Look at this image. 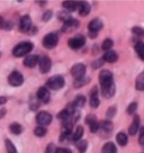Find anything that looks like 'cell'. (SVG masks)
<instances>
[{
    "instance_id": "5b68a950",
    "label": "cell",
    "mask_w": 144,
    "mask_h": 153,
    "mask_svg": "<svg viewBox=\"0 0 144 153\" xmlns=\"http://www.w3.org/2000/svg\"><path fill=\"white\" fill-rule=\"evenodd\" d=\"M86 72L87 67L83 63H76L71 68V74L76 80H79V79H81L83 76H86Z\"/></svg>"
},
{
    "instance_id": "9a60e30c",
    "label": "cell",
    "mask_w": 144,
    "mask_h": 153,
    "mask_svg": "<svg viewBox=\"0 0 144 153\" xmlns=\"http://www.w3.org/2000/svg\"><path fill=\"white\" fill-rule=\"evenodd\" d=\"M141 128V118H140L139 115H135L133 122L131 124L130 128H128V134L132 136H135L136 134L139 133V129Z\"/></svg>"
},
{
    "instance_id": "30bf717a",
    "label": "cell",
    "mask_w": 144,
    "mask_h": 153,
    "mask_svg": "<svg viewBox=\"0 0 144 153\" xmlns=\"http://www.w3.org/2000/svg\"><path fill=\"white\" fill-rule=\"evenodd\" d=\"M100 89H101V95L104 96L105 98H107V99L113 98V96L115 95L116 92V87L114 81L111 82V83H107L105 86H100Z\"/></svg>"
},
{
    "instance_id": "3957f363",
    "label": "cell",
    "mask_w": 144,
    "mask_h": 153,
    "mask_svg": "<svg viewBox=\"0 0 144 153\" xmlns=\"http://www.w3.org/2000/svg\"><path fill=\"white\" fill-rule=\"evenodd\" d=\"M59 43V35L56 33H48V35H45L43 37L42 44L45 48H54Z\"/></svg>"
},
{
    "instance_id": "ffe728a7",
    "label": "cell",
    "mask_w": 144,
    "mask_h": 153,
    "mask_svg": "<svg viewBox=\"0 0 144 153\" xmlns=\"http://www.w3.org/2000/svg\"><path fill=\"white\" fill-rule=\"evenodd\" d=\"M78 8H79V15L82 16V17H86L87 15L90 13V10H91V7H90V5L87 1H79Z\"/></svg>"
},
{
    "instance_id": "4316f807",
    "label": "cell",
    "mask_w": 144,
    "mask_h": 153,
    "mask_svg": "<svg viewBox=\"0 0 144 153\" xmlns=\"http://www.w3.org/2000/svg\"><path fill=\"white\" fill-rule=\"evenodd\" d=\"M90 81H91V78H90V76H83V78L79 79V80H74L73 86H74L76 89H79V88H81V87L88 85Z\"/></svg>"
},
{
    "instance_id": "484cf974",
    "label": "cell",
    "mask_w": 144,
    "mask_h": 153,
    "mask_svg": "<svg viewBox=\"0 0 144 153\" xmlns=\"http://www.w3.org/2000/svg\"><path fill=\"white\" fill-rule=\"evenodd\" d=\"M135 52L140 57V60L144 61V44L142 41H137L135 44Z\"/></svg>"
},
{
    "instance_id": "f35d334b",
    "label": "cell",
    "mask_w": 144,
    "mask_h": 153,
    "mask_svg": "<svg viewBox=\"0 0 144 153\" xmlns=\"http://www.w3.org/2000/svg\"><path fill=\"white\" fill-rule=\"evenodd\" d=\"M97 117H96V115H94V114H89L88 116L86 117V124L89 126V125H91L92 123H95V122H97Z\"/></svg>"
},
{
    "instance_id": "7a4b0ae2",
    "label": "cell",
    "mask_w": 144,
    "mask_h": 153,
    "mask_svg": "<svg viewBox=\"0 0 144 153\" xmlns=\"http://www.w3.org/2000/svg\"><path fill=\"white\" fill-rule=\"evenodd\" d=\"M64 86H65V80H64V76L61 74H55V76H51L46 82V88L54 91L62 89Z\"/></svg>"
},
{
    "instance_id": "836d02e7",
    "label": "cell",
    "mask_w": 144,
    "mask_h": 153,
    "mask_svg": "<svg viewBox=\"0 0 144 153\" xmlns=\"http://www.w3.org/2000/svg\"><path fill=\"white\" fill-rule=\"evenodd\" d=\"M113 45H114V42H113V39L111 38H106L105 41L102 42V45H101V48L107 52V51H109L111 48H113Z\"/></svg>"
},
{
    "instance_id": "d590c367",
    "label": "cell",
    "mask_w": 144,
    "mask_h": 153,
    "mask_svg": "<svg viewBox=\"0 0 144 153\" xmlns=\"http://www.w3.org/2000/svg\"><path fill=\"white\" fill-rule=\"evenodd\" d=\"M136 110H137V102H136V101H133V102H131L130 105L127 106L126 113L128 115H134L135 113H136Z\"/></svg>"
},
{
    "instance_id": "7bdbcfd3",
    "label": "cell",
    "mask_w": 144,
    "mask_h": 153,
    "mask_svg": "<svg viewBox=\"0 0 144 153\" xmlns=\"http://www.w3.org/2000/svg\"><path fill=\"white\" fill-rule=\"evenodd\" d=\"M55 150H56V146L54 143H50L45 149V152L44 153H55Z\"/></svg>"
},
{
    "instance_id": "e575fe53",
    "label": "cell",
    "mask_w": 144,
    "mask_h": 153,
    "mask_svg": "<svg viewBox=\"0 0 144 153\" xmlns=\"http://www.w3.org/2000/svg\"><path fill=\"white\" fill-rule=\"evenodd\" d=\"M117 114V107L116 106H111L109 107L107 111H106V117L108 118V120H111V118H114L115 117V115Z\"/></svg>"
},
{
    "instance_id": "44dd1931",
    "label": "cell",
    "mask_w": 144,
    "mask_h": 153,
    "mask_svg": "<svg viewBox=\"0 0 144 153\" xmlns=\"http://www.w3.org/2000/svg\"><path fill=\"white\" fill-rule=\"evenodd\" d=\"M83 134H85V128L82 127L81 125H79L77 128H76V131L72 133L71 141L72 142H78V141H80V140H82Z\"/></svg>"
},
{
    "instance_id": "d6986e66",
    "label": "cell",
    "mask_w": 144,
    "mask_h": 153,
    "mask_svg": "<svg viewBox=\"0 0 144 153\" xmlns=\"http://www.w3.org/2000/svg\"><path fill=\"white\" fill-rule=\"evenodd\" d=\"M102 60H104V62L114 63V62H116V61L118 60V54H117L115 51L109 50V51L105 52L104 56H102Z\"/></svg>"
},
{
    "instance_id": "816d5d0a",
    "label": "cell",
    "mask_w": 144,
    "mask_h": 153,
    "mask_svg": "<svg viewBox=\"0 0 144 153\" xmlns=\"http://www.w3.org/2000/svg\"><path fill=\"white\" fill-rule=\"evenodd\" d=\"M36 4H37V5H41V6H45L48 2H46V1H36Z\"/></svg>"
},
{
    "instance_id": "ee69618b",
    "label": "cell",
    "mask_w": 144,
    "mask_h": 153,
    "mask_svg": "<svg viewBox=\"0 0 144 153\" xmlns=\"http://www.w3.org/2000/svg\"><path fill=\"white\" fill-rule=\"evenodd\" d=\"M104 60L102 59H99V60H96L95 62L92 63V68L94 69H98V68H100V67H102V64H104Z\"/></svg>"
},
{
    "instance_id": "1f68e13d",
    "label": "cell",
    "mask_w": 144,
    "mask_h": 153,
    "mask_svg": "<svg viewBox=\"0 0 144 153\" xmlns=\"http://www.w3.org/2000/svg\"><path fill=\"white\" fill-rule=\"evenodd\" d=\"M5 145H6V149H7V152L8 153H17V149H16L14 143H13L9 139L5 140Z\"/></svg>"
},
{
    "instance_id": "7dc6e473",
    "label": "cell",
    "mask_w": 144,
    "mask_h": 153,
    "mask_svg": "<svg viewBox=\"0 0 144 153\" xmlns=\"http://www.w3.org/2000/svg\"><path fill=\"white\" fill-rule=\"evenodd\" d=\"M39 102L37 100H30V109L32 110H36L39 109Z\"/></svg>"
},
{
    "instance_id": "d6a6232c",
    "label": "cell",
    "mask_w": 144,
    "mask_h": 153,
    "mask_svg": "<svg viewBox=\"0 0 144 153\" xmlns=\"http://www.w3.org/2000/svg\"><path fill=\"white\" fill-rule=\"evenodd\" d=\"M34 134L36 136H39V137H43V136H45L48 134V129L45 128V127H43V126H37V127H35V129H34Z\"/></svg>"
},
{
    "instance_id": "4fadbf2b",
    "label": "cell",
    "mask_w": 144,
    "mask_h": 153,
    "mask_svg": "<svg viewBox=\"0 0 144 153\" xmlns=\"http://www.w3.org/2000/svg\"><path fill=\"white\" fill-rule=\"evenodd\" d=\"M98 79H99L100 86H105L107 83H111V82L114 81V79H113V73H111V71H109V70H101L100 73H99Z\"/></svg>"
},
{
    "instance_id": "f1b7e54d",
    "label": "cell",
    "mask_w": 144,
    "mask_h": 153,
    "mask_svg": "<svg viewBox=\"0 0 144 153\" xmlns=\"http://www.w3.org/2000/svg\"><path fill=\"white\" fill-rule=\"evenodd\" d=\"M9 129L14 135H20V134L23 133V126L19 123H16V122L10 124Z\"/></svg>"
},
{
    "instance_id": "ac0fdd59",
    "label": "cell",
    "mask_w": 144,
    "mask_h": 153,
    "mask_svg": "<svg viewBox=\"0 0 144 153\" xmlns=\"http://www.w3.org/2000/svg\"><path fill=\"white\" fill-rule=\"evenodd\" d=\"M113 128H114V126H113V123H111V120H102L101 123H99V129L102 131L104 133L107 134L108 136L111 134Z\"/></svg>"
},
{
    "instance_id": "52a82bcc",
    "label": "cell",
    "mask_w": 144,
    "mask_h": 153,
    "mask_svg": "<svg viewBox=\"0 0 144 153\" xmlns=\"http://www.w3.org/2000/svg\"><path fill=\"white\" fill-rule=\"evenodd\" d=\"M53 117L52 115L50 114L48 111H39L36 115V122L39 126H48V125L51 124Z\"/></svg>"
},
{
    "instance_id": "7c38bea8",
    "label": "cell",
    "mask_w": 144,
    "mask_h": 153,
    "mask_svg": "<svg viewBox=\"0 0 144 153\" xmlns=\"http://www.w3.org/2000/svg\"><path fill=\"white\" fill-rule=\"evenodd\" d=\"M36 98L41 100L44 104H48V101L51 100V94L46 87H41L37 92H36Z\"/></svg>"
},
{
    "instance_id": "83f0119b",
    "label": "cell",
    "mask_w": 144,
    "mask_h": 153,
    "mask_svg": "<svg viewBox=\"0 0 144 153\" xmlns=\"http://www.w3.org/2000/svg\"><path fill=\"white\" fill-rule=\"evenodd\" d=\"M135 88H136V90H139V91L144 90V72H141L139 74V76L136 78Z\"/></svg>"
},
{
    "instance_id": "7402d4cb",
    "label": "cell",
    "mask_w": 144,
    "mask_h": 153,
    "mask_svg": "<svg viewBox=\"0 0 144 153\" xmlns=\"http://www.w3.org/2000/svg\"><path fill=\"white\" fill-rule=\"evenodd\" d=\"M71 104L73 105V107H74L76 109L79 110V108H82V107L85 106V104H86V98H85V96L78 95L77 97H76V99L72 101Z\"/></svg>"
},
{
    "instance_id": "2e32d148",
    "label": "cell",
    "mask_w": 144,
    "mask_h": 153,
    "mask_svg": "<svg viewBox=\"0 0 144 153\" xmlns=\"http://www.w3.org/2000/svg\"><path fill=\"white\" fill-rule=\"evenodd\" d=\"M39 55H36V54H28L24 59L23 64L26 68H35L36 64H39Z\"/></svg>"
},
{
    "instance_id": "b9f144b4",
    "label": "cell",
    "mask_w": 144,
    "mask_h": 153,
    "mask_svg": "<svg viewBox=\"0 0 144 153\" xmlns=\"http://www.w3.org/2000/svg\"><path fill=\"white\" fill-rule=\"evenodd\" d=\"M139 133H140L139 143L141 146H143L144 145V127H141V128L139 129Z\"/></svg>"
},
{
    "instance_id": "8992f818",
    "label": "cell",
    "mask_w": 144,
    "mask_h": 153,
    "mask_svg": "<svg viewBox=\"0 0 144 153\" xmlns=\"http://www.w3.org/2000/svg\"><path fill=\"white\" fill-rule=\"evenodd\" d=\"M8 83L11 87H19L24 83V76L19 71H13L8 76Z\"/></svg>"
},
{
    "instance_id": "c3c4849f",
    "label": "cell",
    "mask_w": 144,
    "mask_h": 153,
    "mask_svg": "<svg viewBox=\"0 0 144 153\" xmlns=\"http://www.w3.org/2000/svg\"><path fill=\"white\" fill-rule=\"evenodd\" d=\"M6 113H7V110H6V108H1L0 109V118H4L5 117Z\"/></svg>"
},
{
    "instance_id": "6da1fadb",
    "label": "cell",
    "mask_w": 144,
    "mask_h": 153,
    "mask_svg": "<svg viewBox=\"0 0 144 153\" xmlns=\"http://www.w3.org/2000/svg\"><path fill=\"white\" fill-rule=\"evenodd\" d=\"M34 48V44L32 42H20L18 43L14 48H13V55L15 57H23V56H27L30 51H33Z\"/></svg>"
},
{
    "instance_id": "9c48e42d",
    "label": "cell",
    "mask_w": 144,
    "mask_h": 153,
    "mask_svg": "<svg viewBox=\"0 0 144 153\" xmlns=\"http://www.w3.org/2000/svg\"><path fill=\"white\" fill-rule=\"evenodd\" d=\"M33 27V23H32V18L29 15H24L19 22V30L22 33H29L30 28Z\"/></svg>"
},
{
    "instance_id": "cb8c5ba5",
    "label": "cell",
    "mask_w": 144,
    "mask_h": 153,
    "mask_svg": "<svg viewBox=\"0 0 144 153\" xmlns=\"http://www.w3.org/2000/svg\"><path fill=\"white\" fill-rule=\"evenodd\" d=\"M116 141H117V143L120 144V146H125V145H127V143H128V136L124 132H120V133L116 135Z\"/></svg>"
},
{
    "instance_id": "f6af8a7d",
    "label": "cell",
    "mask_w": 144,
    "mask_h": 153,
    "mask_svg": "<svg viewBox=\"0 0 144 153\" xmlns=\"http://www.w3.org/2000/svg\"><path fill=\"white\" fill-rule=\"evenodd\" d=\"M55 153H72V151L68 148H56Z\"/></svg>"
},
{
    "instance_id": "681fc988",
    "label": "cell",
    "mask_w": 144,
    "mask_h": 153,
    "mask_svg": "<svg viewBox=\"0 0 144 153\" xmlns=\"http://www.w3.org/2000/svg\"><path fill=\"white\" fill-rule=\"evenodd\" d=\"M6 102H7V98H6V97H2V96H0V106L5 105Z\"/></svg>"
},
{
    "instance_id": "f546056e",
    "label": "cell",
    "mask_w": 144,
    "mask_h": 153,
    "mask_svg": "<svg viewBox=\"0 0 144 153\" xmlns=\"http://www.w3.org/2000/svg\"><path fill=\"white\" fill-rule=\"evenodd\" d=\"M71 135H72V131L62 128V132H61V134H60V142L71 141Z\"/></svg>"
},
{
    "instance_id": "603a6c76",
    "label": "cell",
    "mask_w": 144,
    "mask_h": 153,
    "mask_svg": "<svg viewBox=\"0 0 144 153\" xmlns=\"http://www.w3.org/2000/svg\"><path fill=\"white\" fill-rule=\"evenodd\" d=\"M78 5H79V1H71V0H67V1H63L62 6L64 9H67L68 11H74L77 10Z\"/></svg>"
},
{
    "instance_id": "5bb4252c",
    "label": "cell",
    "mask_w": 144,
    "mask_h": 153,
    "mask_svg": "<svg viewBox=\"0 0 144 153\" xmlns=\"http://www.w3.org/2000/svg\"><path fill=\"white\" fill-rule=\"evenodd\" d=\"M89 105L91 108L96 109L100 105V100H99V92H98V88L95 87L90 92V98H89Z\"/></svg>"
},
{
    "instance_id": "d4e9b609",
    "label": "cell",
    "mask_w": 144,
    "mask_h": 153,
    "mask_svg": "<svg viewBox=\"0 0 144 153\" xmlns=\"http://www.w3.org/2000/svg\"><path fill=\"white\" fill-rule=\"evenodd\" d=\"M102 153H117V148L113 142H106L101 149Z\"/></svg>"
},
{
    "instance_id": "e0dca14e",
    "label": "cell",
    "mask_w": 144,
    "mask_h": 153,
    "mask_svg": "<svg viewBox=\"0 0 144 153\" xmlns=\"http://www.w3.org/2000/svg\"><path fill=\"white\" fill-rule=\"evenodd\" d=\"M102 27H104V24H102V22L99 18L92 19L91 22L88 24V29L91 33H98L99 30L102 29Z\"/></svg>"
},
{
    "instance_id": "bcb514c9",
    "label": "cell",
    "mask_w": 144,
    "mask_h": 153,
    "mask_svg": "<svg viewBox=\"0 0 144 153\" xmlns=\"http://www.w3.org/2000/svg\"><path fill=\"white\" fill-rule=\"evenodd\" d=\"M13 23L11 22H4V25H2V28L6 29V30H10V29H13Z\"/></svg>"
},
{
    "instance_id": "8d00e7d4",
    "label": "cell",
    "mask_w": 144,
    "mask_h": 153,
    "mask_svg": "<svg viewBox=\"0 0 144 153\" xmlns=\"http://www.w3.org/2000/svg\"><path fill=\"white\" fill-rule=\"evenodd\" d=\"M58 17L60 20H62L63 23H65V22H68L69 19H71V15L69 14V13H67V11H60L58 15Z\"/></svg>"
},
{
    "instance_id": "277c9868",
    "label": "cell",
    "mask_w": 144,
    "mask_h": 153,
    "mask_svg": "<svg viewBox=\"0 0 144 153\" xmlns=\"http://www.w3.org/2000/svg\"><path fill=\"white\" fill-rule=\"evenodd\" d=\"M85 44H86V38L83 35H76L73 37L69 38L68 41V45L72 50H80L85 46Z\"/></svg>"
},
{
    "instance_id": "ab89813d",
    "label": "cell",
    "mask_w": 144,
    "mask_h": 153,
    "mask_svg": "<svg viewBox=\"0 0 144 153\" xmlns=\"http://www.w3.org/2000/svg\"><path fill=\"white\" fill-rule=\"evenodd\" d=\"M52 17H53L52 10H46L43 14V16H42V20H43V22H48L50 19H52Z\"/></svg>"
},
{
    "instance_id": "f5cc1de1",
    "label": "cell",
    "mask_w": 144,
    "mask_h": 153,
    "mask_svg": "<svg viewBox=\"0 0 144 153\" xmlns=\"http://www.w3.org/2000/svg\"><path fill=\"white\" fill-rule=\"evenodd\" d=\"M4 22H5V20H4V19H2L1 17H0V28H2V25H4Z\"/></svg>"
},
{
    "instance_id": "ba28073f",
    "label": "cell",
    "mask_w": 144,
    "mask_h": 153,
    "mask_svg": "<svg viewBox=\"0 0 144 153\" xmlns=\"http://www.w3.org/2000/svg\"><path fill=\"white\" fill-rule=\"evenodd\" d=\"M39 71H41V73H43V74L48 73V72L51 71V68H52V61H51L50 56L44 55V56L39 57Z\"/></svg>"
},
{
    "instance_id": "f907efd6",
    "label": "cell",
    "mask_w": 144,
    "mask_h": 153,
    "mask_svg": "<svg viewBox=\"0 0 144 153\" xmlns=\"http://www.w3.org/2000/svg\"><path fill=\"white\" fill-rule=\"evenodd\" d=\"M89 37L90 38H96L97 37V33H91V32H89Z\"/></svg>"
},
{
    "instance_id": "74e56055",
    "label": "cell",
    "mask_w": 144,
    "mask_h": 153,
    "mask_svg": "<svg viewBox=\"0 0 144 153\" xmlns=\"http://www.w3.org/2000/svg\"><path fill=\"white\" fill-rule=\"evenodd\" d=\"M132 33L136 35V36H140V37H142L144 35V29L142 27H140V26H134L133 28H132Z\"/></svg>"
},
{
    "instance_id": "60d3db41",
    "label": "cell",
    "mask_w": 144,
    "mask_h": 153,
    "mask_svg": "<svg viewBox=\"0 0 144 153\" xmlns=\"http://www.w3.org/2000/svg\"><path fill=\"white\" fill-rule=\"evenodd\" d=\"M89 128H90V132L91 133H97L99 131V122L97 120L95 123H92L91 125H89Z\"/></svg>"
},
{
    "instance_id": "8fae6325",
    "label": "cell",
    "mask_w": 144,
    "mask_h": 153,
    "mask_svg": "<svg viewBox=\"0 0 144 153\" xmlns=\"http://www.w3.org/2000/svg\"><path fill=\"white\" fill-rule=\"evenodd\" d=\"M78 27H79V22H78L77 19L71 18L69 19L68 22H65V23H63L61 30H62L63 33H71V32H74Z\"/></svg>"
},
{
    "instance_id": "4dcf8cb0",
    "label": "cell",
    "mask_w": 144,
    "mask_h": 153,
    "mask_svg": "<svg viewBox=\"0 0 144 153\" xmlns=\"http://www.w3.org/2000/svg\"><path fill=\"white\" fill-rule=\"evenodd\" d=\"M76 146L79 150V153H86L87 149H88V142L86 140H80L76 142Z\"/></svg>"
}]
</instances>
